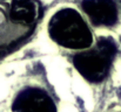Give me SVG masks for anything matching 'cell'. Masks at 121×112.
<instances>
[{"mask_svg":"<svg viewBox=\"0 0 121 112\" xmlns=\"http://www.w3.org/2000/svg\"><path fill=\"white\" fill-rule=\"evenodd\" d=\"M38 16V5L33 0H12L9 19L19 25H31Z\"/></svg>","mask_w":121,"mask_h":112,"instance_id":"cell-5","label":"cell"},{"mask_svg":"<svg viewBox=\"0 0 121 112\" xmlns=\"http://www.w3.org/2000/svg\"><path fill=\"white\" fill-rule=\"evenodd\" d=\"M81 6L95 26L111 27L118 20V8L114 0H82Z\"/></svg>","mask_w":121,"mask_h":112,"instance_id":"cell-4","label":"cell"},{"mask_svg":"<svg viewBox=\"0 0 121 112\" xmlns=\"http://www.w3.org/2000/svg\"><path fill=\"white\" fill-rule=\"evenodd\" d=\"M13 112H56L52 97L42 89L26 88L21 90L13 100Z\"/></svg>","mask_w":121,"mask_h":112,"instance_id":"cell-3","label":"cell"},{"mask_svg":"<svg viewBox=\"0 0 121 112\" xmlns=\"http://www.w3.org/2000/svg\"><path fill=\"white\" fill-rule=\"evenodd\" d=\"M48 33L58 44L69 49H87L93 43V35L80 13L73 8L56 12L49 23Z\"/></svg>","mask_w":121,"mask_h":112,"instance_id":"cell-1","label":"cell"},{"mask_svg":"<svg viewBox=\"0 0 121 112\" xmlns=\"http://www.w3.org/2000/svg\"><path fill=\"white\" fill-rule=\"evenodd\" d=\"M117 54V43L111 37H100L95 47L79 53L73 64L80 75L92 83H99L107 76Z\"/></svg>","mask_w":121,"mask_h":112,"instance_id":"cell-2","label":"cell"}]
</instances>
